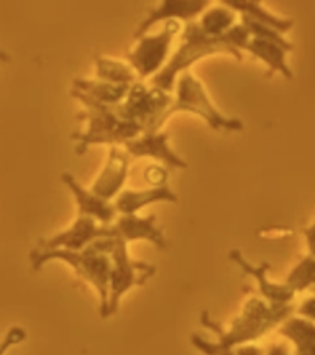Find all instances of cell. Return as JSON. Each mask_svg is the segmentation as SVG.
<instances>
[{"label": "cell", "instance_id": "obj_13", "mask_svg": "<svg viewBox=\"0 0 315 355\" xmlns=\"http://www.w3.org/2000/svg\"><path fill=\"white\" fill-rule=\"evenodd\" d=\"M115 235L123 242H150L158 250H166L168 239L164 230L159 227L156 216H136V214H117L112 222Z\"/></svg>", "mask_w": 315, "mask_h": 355}, {"label": "cell", "instance_id": "obj_2", "mask_svg": "<svg viewBox=\"0 0 315 355\" xmlns=\"http://www.w3.org/2000/svg\"><path fill=\"white\" fill-rule=\"evenodd\" d=\"M71 96L84 105V110L78 114V117L87 123L86 130L71 135V140L76 144L78 155H84L94 145H123L143 132L135 122L120 117L115 105L102 104L76 89H71Z\"/></svg>", "mask_w": 315, "mask_h": 355}, {"label": "cell", "instance_id": "obj_17", "mask_svg": "<svg viewBox=\"0 0 315 355\" xmlns=\"http://www.w3.org/2000/svg\"><path fill=\"white\" fill-rule=\"evenodd\" d=\"M245 51H248L253 58L263 61L268 66V76L279 73L286 79H289V81L294 78L289 64H287V53H291L289 48L282 46L279 43L268 42V40L250 37L245 46Z\"/></svg>", "mask_w": 315, "mask_h": 355}, {"label": "cell", "instance_id": "obj_24", "mask_svg": "<svg viewBox=\"0 0 315 355\" xmlns=\"http://www.w3.org/2000/svg\"><path fill=\"white\" fill-rule=\"evenodd\" d=\"M240 24L246 28V32L250 33V37L253 38H261V40H268V42H274V43H279L282 44V46L289 48L292 51V43L289 40L284 38L282 33H279L278 30H274L273 26H268L264 24H261V21H256L250 19V17H245L242 15V19H240Z\"/></svg>", "mask_w": 315, "mask_h": 355}, {"label": "cell", "instance_id": "obj_10", "mask_svg": "<svg viewBox=\"0 0 315 355\" xmlns=\"http://www.w3.org/2000/svg\"><path fill=\"white\" fill-rule=\"evenodd\" d=\"M133 158H153L161 162L171 170L188 168L184 158H181L170 144V133L166 132H141L122 145Z\"/></svg>", "mask_w": 315, "mask_h": 355}, {"label": "cell", "instance_id": "obj_23", "mask_svg": "<svg viewBox=\"0 0 315 355\" xmlns=\"http://www.w3.org/2000/svg\"><path fill=\"white\" fill-rule=\"evenodd\" d=\"M314 279H315V259L312 254H307L303 260L297 263L294 268L287 273L284 283L289 285L292 290L297 293H304L314 288Z\"/></svg>", "mask_w": 315, "mask_h": 355}, {"label": "cell", "instance_id": "obj_11", "mask_svg": "<svg viewBox=\"0 0 315 355\" xmlns=\"http://www.w3.org/2000/svg\"><path fill=\"white\" fill-rule=\"evenodd\" d=\"M208 6H210V0H161L158 7L150 8L145 19L133 32V38L148 33L152 26L164 24L168 20H177L181 24L196 20Z\"/></svg>", "mask_w": 315, "mask_h": 355}, {"label": "cell", "instance_id": "obj_7", "mask_svg": "<svg viewBox=\"0 0 315 355\" xmlns=\"http://www.w3.org/2000/svg\"><path fill=\"white\" fill-rule=\"evenodd\" d=\"M128 243L115 235V245L110 252L109 304L107 318L117 313L120 301L132 288L141 286L156 273V268L146 261L133 260L128 254Z\"/></svg>", "mask_w": 315, "mask_h": 355}, {"label": "cell", "instance_id": "obj_19", "mask_svg": "<svg viewBox=\"0 0 315 355\" xmlns=\"http://www.w3.org/2000/svg\"><path fill=\"white\" fill-rule=\"evenodd\" d=\"M222 6L228 7L230 10L235 13H240V15L250 17V19L261 21V24L273 26L274 30H278L279 33L289 32L294 25V21L291 19H284V17H279L276 13L269 12L268 8L263 6V0H220Z\"/></svg>", "mask_w": 315, "mask_h": 355}, {"label": "cell", "instance_id": "obj_16", "mask_svg": "<svg viewBox=\"0 0 315 355\" xmlns=\"http://www.w3.org/2000/svg\"><path fill=\"white\" fill-rule=\"evenodd\" d=\"M117 214H136L140 209L156 202H179V198L170 186H150L146 189H122L112 199Z\"/></svg>", "mask_w": 315, "mask_h": 355}, {"label": "cell", "instance_id": "obj_3", "mask_svg": "<svg viewBox=\"0 0 315 355\" xmlns=\"http://www.w3.org/2000/svg\"><path fill=\"white\" fill-rule=\"evenodd\" d=\"M214 55H228L238 61H242L243 58L242 53L235 50L232 44L227 42L225 35L210 37V35L202 32L196 20L188 21L184 25L183 32H181L179 46L168 58L166 64L152 78V84L171 92L181 73L188 71L190 66L204 60V58Z\"/></svg>", "mask_w": 315, "mask_h": 355}, {"label": "cell", "instance_id": "obj_21", "mask_svg": "<svg viewBox=\"0 0 315 355\" xmlns=\"http://www.w3.org/2000/svg\"><path fill=\"white\" fill-rule=\"evenodd\" d=\"M196 21L206 35H210V37H222L227 30H230L235 24H237V13L220 3V6L215 7H207L206 10L197 17Z\"/></svg>", "mask_w": 315, "mask_h": 355}, {"label": "cell", "instance_id": "obj_26", "mask_svg": "<svg viewBox=\"0 0 315 355\" xmlns=\"http://www.w3.org/2000/svg\"><path fill=\"white\" fill-rule=\"evenodd\" d=\"M168 176L170 173L161 165H150L145 170V180L146 183L152 186H159V184H166L168 183Z\"/></svg>", "mask_w": 315, "mask_h": 355}, {"label": "cell", "instance_id": "obj_14", "mask_svg": "<svg viewBox=\"0 0 315 355\" xmlns=\"http://www.w3.org/2000/svg\"><path fill=\"white\" fill-rule=\"evenodd\" d=\"M132 157L122 145H112L109 150V157L105 166L102 168L99 176L96 178L92 191L100 198L112 199L117 196L125 186L128 178V168H130Z\"/></svg>", "mask_w": 315, "mask_h": 355}, {"label": "cell", "instance_id": "obj_5", "mask_svg": "<svg viewBox=\"0 0 315 355\" xmlns=\"http://www.w3.org/2000/svg\"><path fill=\"white\" fill-rule=\"evenodd\" d=\"M176 94L168 109V119L171 115L186 112L201 117L215 132H242L243 122L237 117H228L215 107L208 97L206 87L190 71H184L176 79Z\"/></svg>", "mask_w": 315, "mask_h": 355}, {"label": "cell", "instance_id": "obj_12", "mask_svg": "<svg viewBox=\"0 0 315 355\" xmlns=\"http://www.w3.org/2000/svg\"><path fill=\"white\" fill-rule=\"evenodd\" d=\"M230 260L242 270L243 273L251 277L256 282V288H258L260 296L263 300L268 301L271 304H289L296 298V291L292 290L286 283H276L271 282L268 278V272L271 268V265L268 261H263L261 265H253L251 261H248L243 254L237 248L230 250Z\"/></svg>", "mask_w": 315, "mask_h": 355}, {"label": "cell", "instance_id": "obj_8", "mask_svg": "<svg viewBox=\"0 0 315 355\" xmlns=\"http://www.w3.org/2000/svg\"><path fill=\"white\" fill-rule=\"evenodd\" d=\"M181 21L168 20L158 33L141 35L135 38L136 43L127 53L128 64L135 71L136 78H153L166 64L171 55V46L177 33L181 32Z\"/></svg>", "mask_w": 315, "mask_h": 355}, {"label": "cell", "instance_id": "obj_28", "mask_svg": "<svg viewBox=\"0 0 315 355\" xmlns=\"http://www.w3.org/2000/svg\"><path fill=\"white\" fill-rule=\"evenodd\" d=\"M303 235L307 241V248H309V254L314 255V237H315V229H314V222H310L307 227L303 229Z\"/></svg>", "mask_w": 315, "mask_h": 355}, {"label": "cell", "instance_id": "obj_9", "mask_svg": "<svg viewBox=\"0 0 315 355\" xmlns=\"http://www.w3.org/2000/svg\"><path fill=\"white\" fill-rule=\"evenodd\" d=\"M112 224L105 225L86 216H78L76 220L68 229L61 230L51 237L39 239L37 247L39 248H66V250H82L89 243L104 235H114Z\"/></svg>", "mask_w": 315, "mask_h": 355}, {"label": "cell", "instance_id": "obj_18", "mask_svg": "<svg viewBox=\"0 0 315 355\" xmlns=\"http://www.w3.org/2000/svg\"><path fill=\"white\" fill-rule=\"evenodd\" d=\"M276 327L279 336L294 345L297 355H312L315 352V324L312 319L291 314Z\"/></svg>", "mask_w": 315, "mask_h": 355}, {"label": "cell", "instance_id": "obj_22", "mask_svg": "<svg viewBox=\"0 0 315 355\" xmlns=\"http://www.w3.org/2000/svg\"><path fill=\"white\" fill-rule=\"evenodd\" d=\"M96 76L102 81L125 84V86H130V84L138 81L130 64L105 56H99L96 60Z\"/></svg>", "mask_w": 315, "mask_h": 355}, {"label": "cell", "instance_id": "obj_15", "mask_svg": "<svg viewBox=\"0 0 315 355\" xmlns=\"http://www.w3.org/2000/svg\"><path fill=\"white\" fill-rule=\"evenodd\" d=\"M61 181H63L66 188L71 191L74 201H76L79 216L91 217L99 222V224L110 225L117 217V211L112 201L109 199L100 198L92 189L84 188L79 181L71 173H63L61 175Z\"/></svg>", "mask_w": 315, "mask_h": 355}, {"label": "cell", "instance_id": "obj_20", "mask_svg": "<svg viewBox=\"0 0 315 355\" xmlns=\"http://www.w3.org/2000/svg\"><path fill=\"white\" fill-rule=\"evenodd\" d=\"M73 89L82 92L92 99L102 102L107 105H117L125 99L128 86L125 84H115L109 81H102V79H74Z\"/></svg>", "mask_w": 315, "mask_h": 355}, {"label": "cell", "instance_id": "obj_29", "mask_svg": "<svg viewBox=\"0 0 315 355\" xmlns=\"http://www.w3.org/2000/svg\"><path fill=\"white\" fill-rule=\"evenodd\" d=\"M8 61H10V56H8L6 51H0V64L8 63Z\"/></svg>", "mask_w": 315, "mask_h": 355}, {"label": "cell", "instance_id": "obj_25", "mask_svg": "<svg viewBox=\"0 0 315 355\" xmlns=\"http://www.w3.org/2000/svg\"><path fill=\"white\" fill-rule=\"evenodd\" d=\"M26 337H28V334H26V331L24 329V327H20V326L10 327L7 334L3 336V339L0 340V355L6 354L8 349L13 347V345L24 343Z\"/></svg>", "mask_w": 315, "mask_h": 355}, {"label": "cell", "instance_id": "obj_1", "mask_svg": "<svg viewBox=\"0 0 315 355\" xmlns=\"http://www.w3.org/2000/svg\"><path fill=\"white\" fill-rule=\"evenodd\" d=\"M296 306L289 304H271L261 298V296H251L243 304L242 313L233 319L228 326L215 321L208 311H202L201 324L210 329L217 336L215 343H208L199 334L190 336V343L196 349L208 355L232 354V349L237 345L255 343L261 337L268 334L271 329L284 321L287 316L294 314Z\"/></svg>", "mask_w": 315, "mask_h": 355}, {"label": "cell", "instance_id": "obj_6", "mask_svg": "<svg viewBox=\"0 0 315 355\" xmlns=\"http://www.w3.org/2000/svg\"><path fill=\"white\" fill-rule=\"evenodd\" d=\"M172 102L171 92L156 86L135 81L128 86L127 96L115 105L120 117L135 122L143 132H158L168 122V109Z\"/></svg>", "mask_w": 315, "mask_h": 355}, {"label": "cell", "instance_id": "obj_4", "mask_svg": "<svg viewBox=\"0 0 315 355\" xmlns=\"http://www.w3.org/2000/svg\"><path fill=\"white\" fill-rule=\"evenodd\" d=\"M33 272H39L43 266L53 260L64 261L73 268L79 278L89 283L99 296V314L102 319H107L109 304V275H110V255L86 247L82 250H66V248H39L35 247L28 255Z\"/></svg>", "mask_w": 315, "mask_h": 355}, {"label": "cell", "instance_id": "obj_27", "mask_svg": "<svg viewBox=\"0 0 315 355\" xmlns=\"http://www.w3.org/2000/svg\"><path fill=\"white\" fill-rule=\"evenodd\" d=\"M294 313L299 314V316H304L307 319H315V298L314 296H309L307 300L303 301V304L299 308H294Z\"/></svg>", "mask_w": 315, "mask_h": 355}]
</instances>
